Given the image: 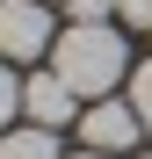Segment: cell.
<instances>
[{
    "instance_id": "obj_9",
    "label": "cell",
    "mask_w": 152,
    "mask_h": 159,
    "mask_svg": "<svg viewBox=\"0 0 152 159\" xmlns=\"http://www.w3.org/2000/svg\"><path fill=\"white\" fill-rule=\"evenodd\" d=\"M116 15H123V22H138V29H152V0H116Z\"/></svg>"
},
{
    "instance_id": "obj_8",
    "label": "cell",
    "mask_w": 152,
    "mask_h": 159,
    "mask_svg": "<svg viewBox=\"0 0 152 159\" xmlns=\"http://www.w3.org/2000/svg\"><path fill=\"white\" fill-rule=\"evenodd\" d=\"M65 7H72V22H109L116 0H65Z\"/></svg>"
},
{
    "instance_id": "obj_4",
    "label": "cell",
    "mask_w": 152,
    "mask_h": 159,
    "mask_svg": "<svg viewBox=\"0 0 152 159\" xmlns=\"http://www.w3.org/2000/svg\"><path fill=\"white\" fill-rule=\"evenodd\" d=\"M22 123H44V130H65V123H80V94L65 87V72H29L22 80Z\"/></svg>"
},
{
    "instance_id": "obj_3",
    "label": "cell",
    "mask_w": 152,
    "mask_h": 159,
    "mask_svg": "<svg viewBox=\"0 0 152 159\" xmlns=\"http://www.w3.org/2000/svg\"><path fill=\"white\" fill-rule=\"evenodd\" d=\"M80 138H87V152H131V145L145 138V116L131 109V101L101 94V101L80 109Z\"/></svg>"
},
{
    "instance_id": "obj_1",
    "label": "cell",
    "mask_w": 152,
    "mask_h": 159,
    "mask_svg": "<svg viewBox=\"0 0 152 159\" xmlns=\"http://www.w3.org/2000/svg\"><path fill=\"white\" fill-rule=\"evenodd\" d=\"M51 72H65V87L80 101H101L131 80V51L109 22H72V29L51 43Z\"/></svg>"
},
{
    "instance_id": "obj_7",
    "label": "cell",
    "mask_w": 152,
    "mask_h": 159,
    "mask_svg": "<svg viewBox=\"0 0 152 159\" xmlns=\"http://www.w3.org/2000/svg\"><path fill=\"white\" fill-rule=\"evenodd\" d=\"M15 116H22V80H15V65H7V58H0V130H7Z\"/></svg>"
},
{
    "instance_id": "obj_10",
    "label": "cell",
    "mask_w": 152,
    "mask_h": 159,
    "mask_svg": "<svg viewBox=\"0 0 152 159\" xmlns=\"http://www.w3.org/2000/svg\"><path fill=\"white\" fill-rule=\"evenodd\" d=\"M72 159H116V152H72Z\"/></svg>"
},
{
    "instance_id": "obj_6",
    "label": "cell",
    "mask_w": 152,
    "mask_h": 159,
    "mask_svg": "<svg viewBox=\"0 0 152 159\" xmlns=\"http://www.w3.org/2000/svg\"><path fill=\"white\" fill-rule=\"evenodd\" d=\"M123 87H131L123 101H131V109L145 116V130H152V51H145V65H131V80H123Z\"/></svg>"
},
{
    "instance_id": "obj_5",
    "label": "cell",
    "mask_w": 152,
    "mask_h": 159,
    "mask_svg": "<svg viewBox=\"0 0 152 159\" xmlns=\"http://www.w3.org/2000/svg\"><path fill=\"white\" fill-rule=\"evenodd\" d=\"M0 159H58V130H44V123L0 130Z\"/></svg>"
},
{
    "instance_id": "obj_2",
    "label": "cell",
    "mask_w": 152,
    "mask_h": 159,
    "mask_svg": "<svg viewBox=\"0 0 152 159\" xmlns=\"http://www.w3.org/2000/svg\"><path fill=\"white\" fill-rule=\"evenodd\" d=\"M58 43V22H51V0H0V58H44Z\"/></svg>"
}]
</instances>
